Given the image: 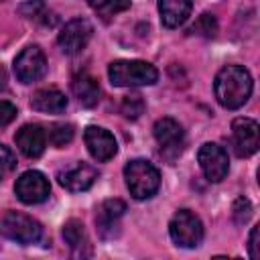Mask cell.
<instances>
[{
    "label": "cell",
    "mask_w": 260,
    "mask_h": 260,
    "mask_svg": "<svg viewBox=\"0 0 260 260\" xmlns=\"http://www.w3.org/2000/svg\"><path fill=\"white\" fill-rule=\"evenodd\" d=\"M213 91L219 106L228 110H238L252 95V75L242 65H225L215 75Z\"/></svg>",
    "instance_id": "1"
},
{
    "label": "cell",
    "mask_w": 260,
    "mask_h": 260,
    "mask_svg": "<svg viewBox=\"0 0 260 260\" xmlns=\"http://www.w3.org/2000/svg\"><path fill=\"white\" fill-rule=\"evenodd\" d=\"M110 83L116 87H138L152 85L158 79V71L154 65L138 59H120L112 61L108 67Z\"/></svg>",
    "instance_id": "2"
},
{
    "label": "cell",
    "mask_w": 260,
    "mask_h": 260,
    "mask_svg": "<svg viewBox=\"0 0 260 260\" xmlns=\"http://www.w3.org/2000/svg\"><path fill=\"white\" fill-rule=\"evenodd\" d=\"M124 179L134 199H150L160 185V175L156 167L142 158H134L124 167Z\"/></svg>",
    "instance_id": "3"
},
{
    "label": "cell",
    "mask_w": 260,
    "mask_h": 260,
    "mask_svg": "<svg viewBox=\"0 0 260 260\" xmlns=\"http://www.w3.org/2000/svg\"><path fill=\"white\" fill-rule=\"evenodd\" d=\"M0 232L6 238H10L18 244H24V246L39 242L43 236L41 223L20 211H6L4 217L0 219Z\"/></svg>",
    "instance_id": "4"
},
{
    "label": "cell",
    "mask_w": 260,
    "mask_h": 260,
    "mask_svg": "<svg viewBox=\"0 0 260 260\" xmlns=\"http://www.w3.org/2000/svg\"><path fill=\"white\" fill-rule=\"evenodd\" d=\"M169 234L173 242L181 248H197L203 240V223L189 209H179L169 223Z\"/></svg>",
    "instance_id": "5"
},
{
    "label": "cell",
    "mask_w": 260,
    "mask_h": 260,
    "mask_svg": "<svg viewBox=\"0 0 260 260\" xmlns=\"http://www.w3.org/2000/svg\"><path fill=\"white\" fill-rule=\"evenodd\" d=\"M154 138L160 146V154L167 160H175L185 146V132L181 128V124L173 118H160L154 124Z\"/></svg>",
    "instance_id": "6"
},
{
    "label": "cell",
    "mask_w": 260,
    "mask_h": 260,
    "mask_svg": "<svg viewBox=\"0 0 260 260\" xmlns=\"http://www.w3.org/2000/svg\"><path fill=\"white\" fill-rule=\"evenodd\" d=\"M260 146V128L252 118H236L232 122V148L238 156H252Z\"/></svg>",
    "instance_id": "7"
},
{
    "label": "cell",
    "mask_w": 260,
    "mask_h": 260,
    "mask_svg": "<svg viewBox=\"0 0 260 260\" xmlns=\"http://www.w3.org/2000/svg\"><path fill=\"white\" fill-rule=\"evenodd\" d=\"M197 160H199V167H201L205 179L211 183H219L221 179H225V175L230 171L228 152L223 150V146H219L215 142H205L197 152Z\"/></svg>",
    "instance_id": "8"
},
{
    "label": "cell",
    "mask_w": 260,
    "mask_h": 260,
    "mask_svg": "<svg viewBox=\"0 0 260 260\" xmlns=\"http://www.w3.org/2000/svg\"><path fill=\"white\" fill-rule=\"evenodd\" d=\"M45 71H47V59H45V53L37 45L24 47L14 59V75L22 83L39 81L45 75Z\"/></svg>",
    "instance_id": "9"
},
{
    "label": "cell",
    "mask_w": 260,
    "mask_h": 260,
    "mask_svg": "<svg viewBox=\"0 0 260 260\" xmlns=\"http://www.w3.org/2000/svg\"><path fill=\"white\" fill-rule=\"evenodd\" d=\"M14 193L22 203L35 205V203H43L49 197L51 185H49V179L41 171H26L16 179Z\"/></svg>",
    "instance_id": "10"
},
{
    "label": "cell",
    "mask_w": 260,
    "mask_h": 260,
    "mask_svg": "<svg viewBox=\"0 0 260 260\" xmlns=\"http://www.w3.org/2000/svg\"><path fill=\"white\" fill-rule=\"evenodd\" d=\"M91 32H93V26H91L89 20H85V18H73L59 32V39H57L59 49L65 55H77L89 43Z\"/></svg>",
    "instance_id": "11"
},
{
    "label": "cell",
    "mask_w": 260,
    "mask_h": 260,
    "mask_svg": "<svg viewBox=\"0 0 260 260\" xmlns=\"http://www.w3.org/2000/svg\"><path fill=\"white\" fill-rule=\"evenodd\" d=\"M83 140H85V146H87L89 154L100 162L110 160L118 150L114 134L108 132L102 126H87L85 132H83Z\"/></svg>",
    "instance_id": "12"
},
{
    "label": "cell",
    "mask_w": 260,
    "mask_h": 260,
    "mask_svg": "<svg viewBox=\"0 0 260 260\" xmlns=\"http://www.w3.org/2000/svg\"><path fill=\"white\" fill-rule=\"evenodd\" d=\"M95 179H98V171L85 162H75L59 173V183L73 193L87 191L95 183Z\"/></svg>",
    "instance_id": "13"
},
{
    "label": "cell",
    "mask_w": 260,
    "mask_h": 260,
    "mask_svg": "<svg viewBox=\"0 0 260 260\" xmlns=\"http://www.w3.org/2000/svg\"><path fill=\"white\" fill-rule=\"evenodd\" d=\"M14 142L18 146V150L28 156V158H39L43 152H45V146H47V134L45 130L39 126V124H26L22 126L16 136H14Z\"/></svg>",
    "instance_id": "14"
},
{
    "label": "cell",
    "mask_w": 260,
    "mask_h": 260,
    "mask_svg": "<svg viewBox=\"0 0 260 260\" xmlns=\"http://www.w3.org/2000/svg\"><path fill=\"white\" fill-rule=\"evenodd\" d=\"M126 211V203L122 199H106L95 213L98 232L102 238H112L118 232V221Z\"/></svg>",
    "instance_id": "15"
},
{
    "label": "cell",
    "mask_w": 260,
    "mask_h": 260,
    "mask_svg": "<svg viewBox=\"0 0 260 260\" xmlns=\"http://www.w3.org/2000/svg\"><path fill=\"white\" fill-rule=\"evenodd\" d=\"M30 106L37 112H45V114H61L67 108V98L63 91H59L57 87H43L37 89L30 98Z\"/></svg>",
    "instance_id": "16"
},
{
    "label": "cell",
    "mask_w": 260,
    "mask_h": 260,
    "mask_svg": "<svg viewBox=\"0 0 260 260\" xmlns=\"http://www.w3.org/2000/svg\"><path fill=\"white\" fill-rule=\"evenodd\" d=\"M63 240L65 244L71 248V254L77 258H85L91 256V246H89V238L85 234V228L79 219H69L63 225Z\"/></svg>",
    "instance_id": "17"
},
{
    "label": "cell",
    "mask_w": 260,
    "mask_h": 260,
    "mask_svg": "<svg viewBox=\"0 0 260 260\" xmlns=\"http://www.w3.org/2000/svg\"><path fill=\"white\" fill-rule=\"evenodd\" d=\"M71 91L83 108H93L100 102V83L89 73H77L71 81Z\"/></svg>",
    "instance_id": "18"
},
{
    "label": "cell",
    "mask_w": 260,
    "mask_h": 260,
    "mask_svg": "<svg viewBox=\"0 0 260 260\" xmlns=\"http://www.w3.org/2000/svg\"><path fill=\"white\" fill-rule=\"evenodd\" d=\"M191 0H158V14L165 26L177 28L191 14Z\"/></svg>",
    "instance_id": "19"
},
{
    "label": "cell",
    "mask_w": 260,
    "mask_h": 260,
    "mask_svg": "<svg viewBox=\"0 0 260 260\" xmlns=\"http://www.w3.org/2000/svg\"><path fill=\"white\" fill-rule=\"evenodd\" d=\"M91 10L102 16L104 20H110L112 16H116L118 12H124L130 8V2L132 0H87Z\"/></svg>",
    "instance_id": "20"
},
{
    "label": "cell",
    "mask_w": 260,
    "mask_h": 260,
    "mask_svg": "<svg viewBox=\"0 0 260 260\" xmlns=\"http://www.w3.org/2000/svg\"><path fill=\"white\" fill-rule=\"evenodd\" d=\"M73 134H75L73 124H67V122H55L49 126V132H47L49 142L57 148H63L65 144H69L73 140Z\"/></svg>",
    "instance_id": "21"
},
{
    "label": "cell",
    "mask_w": 260,
    "mask_h": 260,
    "mask_svg": "<svg viewBox=\"0 0 260 260\" xmlns=\"http://www.w3.org/2000/svg\"><path fill=\"white\" fill-rule=\"evenodd\" d=\"M120 110L122 114L128 118V120H136L142 112H144V100L140 93H130V95H124L122 98V104H120Z\"/></svg>",
    "instance_id": "22"
},
{
    "label": "cell",
    "mask_w": 260,
    "mask_h": 260,
    "mask_svg": "<svg viewBox=\"0 0 260 260\" xmlns=\"http://www.w3.org/2000/svg\"><path fill=\"white\" fill-rule=\"evenodd\" d=\"M189 32L201 35V37H207V39H209V37H215V32H217V20H215V16L209 14V12L201 14V16L195 20V24L191 26Z\"/></svg>",
    "instance_id": "23"
},
{
    "label": "cell",
    "mask_w": 260,
    "mask_h": 260,
    "mask_svg": "<svg viewBox=\"0 0 260 260\" xmlns=\"http://www.w3.org/2000/svg\"><path fill=\"white\" fill-rule=\"evenodd\" d=\"M232 215H234V221L236 223H246L252 215V203L248 197H238L234 201V207H232Z\"/></svg>",
    "instance_id": "24"
},
{
    "label": "cell",
    "mask_w": 260,
    "mask_h": 260,
    "mask_svg": "<svg viewBox=\"0 0 260 260\" xmlns=\"http://www.w3.org/2000/svg\"><path fill=\"white\" fill-rule=\"evenodd\" d=\"M14 169H16V156H14V152L8 146L0 144V179L6 177V175H10Z\"/></svg>",
    "instance_id": "25"
},
{
    "label": "cell",
    "mask_w": 260,
    "mask_h": 260,
    "mask_svg": "<svg viewBox=\"0 0 260 260\" xmlns=\"http://www.w3.org/2000/svg\"><path fill=\"white\" fill-rule=\"evenodd\" d=\"M16 106L14 104H10V102H0V130L2 128H6L14 118H16Z\"/></svg>",
    "instance_id": "26"
},
{
    "label": "cell",
    "mask_w": 260,
    "mask_h": 260,
    "mask_svg": "<svg viewBox=\"0 0 260 260\" xmlns=\"http://www.w3.org/2000/svg\"><path fill=\"white\" fill-rule=\"evenodd\" d=\"M20 12L28 18H37L41 12H45V2L43 0H28L20 6Z\"/></svg>",
    "instance_id": "27"
},
{
    "label": "cell",
    "mask_w": 260,
    "mask_h": 260,
    "mask_svg": "<svg viewBox=\"0 0 260 260\" xmlns=\"http://www.w3.org/2000/svg\"><path fill=\"white\" fill-rule=\"evenodd\" d=\"M258 234H260V225H254L250 232V242H248V252L252 260H258L260 250H258Z\"/></svg>",
    "instance_id": "28"
},
{
    "label": "cell",
    "mask_w": 260,
    "mask_h": 260,
    "mask_svg": "<svg viewBox=\"0 0 260 260\" xmlns=\"http://www.w3.org/2000/svg\"><path fill=\"white\" fill-rule=\"evenodd\" d=\"M6 85V71H4V67L0 65V89Z\"/></svg>",
    "instance_id": "29"
},
{
    "label": "cell",
    "mask_w": 260,
    "mask_h": 260,
    "mask_svg": "<svg viewBox=\"0 0 260 260\" xmlns=\"http://www.w3.org/2000/svg\"><path fill=\"white\" fill-rule=\"evenodd\" d=\"M0 2H2V0H0Z\"/></svg>",
    "instance_id": "30"
}]
</instances>
